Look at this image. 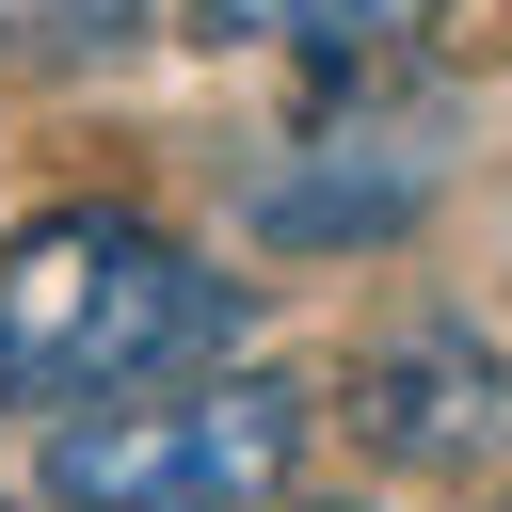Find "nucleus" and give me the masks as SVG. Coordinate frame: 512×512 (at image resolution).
<instances>
[{
  "mask_svg": "<svg viewBox=\"0 0 512 512\" xmlns=\"http://www.w3.org/2000/svg\"><path fill=\"white\" fill-rule=\"evenodd\" d=\"M240 352V288L144 208H48L0 240V416H80Z\"/></svg>",
  "mask_w": 512,
  "mask_h": 512,
  "instance_id": "f257e3e1",
  "label": "nucleus"
},
{
  "mask_svg": "<svg viewBox=\"0 0 512 512\" xmlns=\"http://www.w3.org/2000/svg\"><path fill=\"white\" fill-rule=\"evenodd\" d=\"M304 432H320V400L288 368H176V384L48 416L32 480H48V512H272Z\"/></svg>",
  "mask_w": 512,
  "mask_h": 512,
  "instance_id": "f03ea898",
  "label": "nucleus"
},
{
  "mask_svg": "<svg viewBox=\"0 0 512 512\" xmlns=\"http://www.w3.org/2000/svg\"><path fill=\"white\" fill-rule=\"evenodd\" d=\"M432 192H448V96H400V112L304 128V144L256 176V240H288V256H352V240H400Z\"/></svg>",
  "mask_w": 512,
  "mask_h": 512,
  "instance_id": "7ed1b4c3",
  "label": "nucleus"
},
{
  "mask_svg": "<svg viewBox=\"0 0 512 512\" xmlns=\"http://www.w3.org/2000/svg\"><path fill=\"white\" fill-rule=\"evenodd\" d=\"M352 432H368L384 464H416V480H464V464L512 448V352H496L480 320L416 304V320H384V336L352 352Z\"/></svg>",
  "mask_w": 512,
  "mask_h": 512,
  "instance_id": "20e7f679",
  "label": "nucleus"
},
{
  "mask_svg": "<svg viewBox=\"0 0 512 512\" xmlns=\"http://www.w3.org/2000/svg\"><path fill=\"white\" fill-rule=\"evenodd\" d=\"M432 0H192L208 48H304V64H384Z\"/></svg>",
  "mask_w": 512,
  "mask_h": 512,
  "instance_id": "39448f33",
  "label": "nucleus"
},
{
  "mask_svg": "<svg viewBox=\"0 0 512 512\" xmlns=\"http://www.w3.org/2000/svg\"><path fill=\"white\" fill-rule=\"evenodd\" d=\"M144 0H0V48H112Z\"/></svg>",
  "mask_w": 512,
  "mask_h": 512,
  "instance_id": "423d86ee",
  "label": "nucleus"
},
{
  "mask_svg": "<svg viewBox=\"0 0 512 512\" xmlns=\"http://www.w3.org/2000/svg\"><path fill=\"white\" fill-rule=\"evenodd\" d=\"M0 512H16V496H0Z\"/></svg>",
  "mask_w": 512,
  "mask_h": 512,
  "instance_id": "0eeeda50",
  "label": "nucleus"
}]
</instances>
